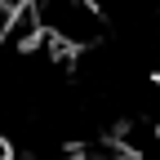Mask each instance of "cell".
Here are the masks:
<instances>
[{
  "label": "cell",
  "mask_w": 160,
  "mask_h": 160,
  "mask_svg": "<svg viewBox=\"0 0 160 160\" xmlns=\"http://www.w3.org/2000/svg\"><path fill=\"white\" fill-rule=\"evenodd\" d=\"M102 13V27L125 40H160V0H93Z\"/></svg>",
  "instance_id": "obj_2"
},
{
  "label": "cell",
  "mask_w": 160,
  "mask_h": 160,
  "mask_svg": "<svg viewBox=\"0 0 160 160\" xmlns=\"http://www.w3.org/2000/svg\"><path fill=\"white\" fill-rule=\"evenodd\" d=\"M62 160H129V151L125 147H111V142H89V147H76Z\"/></svg>",
  "instance_id": "obj_3"
},
{
  "label": "cell",
  "mask_w": 160,
  "mask_h": 160,
  "mask_svg": "<svg viewBox=\"0 0 160 160\" xmlns=\"http://www.w3.org/2000/svg\"><path fill=\"white\" fill-rule=\"evenodd\" d=\"M18 13L27 18V27L36 31V40L53 45L58 53L93 49L102 40V31H107L93 0H27Z\"/></svg>",
  "instance_id": "obj_1"
}]
</instances>
